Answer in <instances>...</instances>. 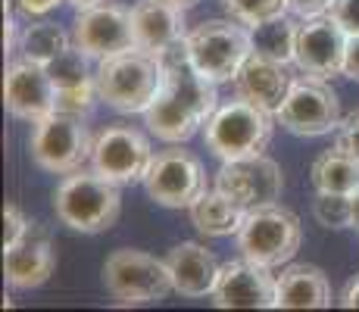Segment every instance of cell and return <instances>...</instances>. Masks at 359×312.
<instances>
[{"label": "cell", "instance_id": "cell-8", "mask_svg": "<svg viewBox=\"0 0 359 312\" xmlns=\"http://www.w3.org/2000/svg\"><path fill=\"white\" fill-rule=\"evenodd\" d=\"M275 119L297 137H322L341 125V100L325 79L303 72L300 79H294Z\"/></svg>", "mask_w": 359, "mask_h": 312}, {"label": "cell", "instance_id": "cell-4", "mask_svg": "<svg viewBox=\"0 0 359 312\" xmlns=\"http://www.w3.org/2000/svg\"><path fill=\"white\" fill-rule=\"evenodd\" d=\"M184 44H188V57L197 66V72H203L216 85L238 79L241 66L253 53L250 29H244V22L238 19L200 22L194 32H188Z\"/></svg>", "mask_w": 359, "mask_h": 312}, {"label": "cell", "instance_id": "cell-35", "mask_svg": "<svg viewBox=\"0 0 359 312\" xmlns=\"http://www.w3.org/2000/svg\"><path fill=\"white\" fill-rule=\"evenodd\" d=\"M57 4H63V0H16L19 13L22 16H47L50 10H57Z\"/></svg>", "mask_w": 359, "mask_h": 312}, {"label": "cell", "instance_id": "cell-27", "mask_svg": "<svg viewBox=\"0 0 359 312\" xmlns=\"http://www.w3.org/2000/svg\"><path fill=\"white\" fill-rule=\"evenodd\" d=\"M313 216L325 228H353V216H350V194H331L319 191L313 200Z\"/></svg>", "mask_w": 359, "mask_h": 312}, {"label": "cell", "instance_id": "cell-36", "mask_svg": "<svg viewBox=\"0 0 359 312\" xmlns=\"http://www.w3.org/2000/svg\"><path fill=\"white\" fill-rule=\"evenodd\" d=\"M16 44H19V38H16V25H13V4L4 0V47H6V53H13Z\"/></svg>", "mask_w": 359, "mask_h": 312}, {"label": "cell", "instance_id": "cell-1", "mask_svg": "<svg viewBox=\"0 0 359 312\" xmlns=\"http://www.w3.org/2000/svg\"><path fill=\"white\" fill-rule=\"evenodd\" d=\"M97 94L116 113H144L163 88V62L156 53L131 47L97 62Z\"/></svg>", "mask_w": 359, "mask_h": 312}, {"label": "cell", "instance_id": "cell-30", "mask_svg": "<svg viewBox=\"0 0 359 312\" xmlns=\"http://www.w3.org/2000/svg\"><path fill=\"white\" fill-rule=\"evenodd\" d=\"M29 234H32V222L22 216V210H19V206L6 203V210H4V250L22 244Z\"/></svg>", "mask_w": 359, "mask_h": 312}, {"label": "cell", "instance_id": "cell-21", "mask_svg": "<svg viewBox=\"0 0 359 312\" xmlns=\"http://www.w3.org/2000/svg\"><path fill=\"white\" fill-rule=\"evenodd\" d=\"M331 284L319 266L294 262L278 275L275 309H328Z\"/></svg>", "mask_w": 359, "mask_h": 312}, {"label": "cell", "instance_id": "cell-38", "mask_svg": "<svg viewBox=\"0 0 359 312\" xmlns=\"http://www.w3.org/2000/svg\"><path fill=\"white\" fill-rule=\"evenodd\" d=\"M350 216H353V228H359V187L350 194Z\"/></svg>", "mask_w": 359, "mask_h": 312}, {"label": "cell", "instance_id": "cell-19", "mask_svg": "<svg viewBox=\"0 0 359 312\" xmlns=\"http://www.w3.org/2000/svg\"><path fill=\"white\" fill-rule=\"evenodd\" d=\"M53 269H57V253H53L47 234H38V238L29 234L22 244L10 247L4 256L6 284L16 290H32V287L47 284Z\"/></svg>", "mask_w": 359, "mask_h": 312}, {"label": "cell", "instance_id": "cell-20", "mask_svg": "<svg viewBox=\"0 0 359 312\" xmlns=\"http://www.w3.org/2000/svg\"><path fill=\"white\" fill-rule=\"evenodd\" d=\"M144 125H147L150 135H156L165 144H184L197 135L200 125H206L200 119V113L194 107L182 100L172 88H160L156 100L144 109Z\"/></svg>", "mask_w": 359, "mask_h": 312}, {"label": "cell", "instance_id": "cell-26", "mask_svg": "<svg viewBox=\"0 0 359 312\" xmlns=\"http://www.w3.org/2000/svg\"><path fill=\"white\" fill-rule=\"evenodd\" d=\"M47 72H50V79L57 88L88 85V81H94V75H97V72H91V57L75 44H69L66 50L47 66Z\"/></svg>", "mask_w": 359, "mask_h": 312}, {"label": "cell", "instance_id": "cell-9", "mask_svg": "<svg viewBox=\"0 0 359 312\" xmlns=\"http://www.w3.org/2000/svg\"><path fill=\"white\" fill-rule=\"evenodd\" d=\"M154 163L150 141L131 125H107L91 147V169L116 184H137Z\"/></svg>", "mask_w": 359, "mask_h": 312}, {"label": "cell", "instance_id": "cell-33", "mask_svg": "<svg viewBox=\"0 0 359 312\" xmlns=\"http://www.w3.org/2000/svg\"><path fill=\"white\" fill-rule=\"evenodd\" d=\"M331 10V0H287V13L297 19H309V16H322Z\"/></svg>", "mask_w": 359, "mask_h": 312}, {"label": "cell", "instance_id": "cell-25", "mask_svg": "<svg viewBox=\"0 0 359 312\" xmlns=\"http://www.w3.org/2000/svg\"><path fill=\"white\" fill-rule=\"evenodd\" d=\"M66 47H69V34L60 29V25L44 22V19L25 25L22 34H19V50H22V57L32 62H41V66H50Z\"/></svg>", "mask_w": 359, "mask_h": 312}, {"label": "cell", "instance_id": "cell-34", "mask_svg": "<svg viewBox=\"0 0 359 312\" xmlns=\"http://www.w3.org/2000/svg\"><path fill=\"white\" fill-rule=\"evenodd\" d=\"M344 75L359 81V34L347 38V53H344Z\"/></svg>", "mask_w": 359, "mask_h": 312}, {"label": "cell", "instance_id": "cell-37", "mask_svg": "<svg viewBox=\"0 0 359 312\" xmlns=\"http://www.w3.org/2000/svg\"><path fill=\"white\" fill-rule=\"evenodd\" d=\"M341 306L344 309H359V275L350 278L347 290H344V297H341Z\"/></svg>", "mask_w": 359, "mask_h": 312}, {"label": "cell", "instance_id": "cell-39", "mask_svg": "<svg viewBox=\"0 0 359 312\" xmlns=\"http://www.w3.org/2000/svg\"><path fill=\"white\" fill-rule=\"evenodd\" d=\"M165 4L178 6V10H191V6H197V0H165Z\"/></svg>", "mask_w": 359, "mask_h": 312}, {"label": "cell", "instance_id": "cell-18", "mask_svg": "<svg viewBox=\"0 0 359 312\" xmlns=\"http://www.w3.org/2000/svg\"><path fill=\"white\" fill-rule=\"evenodd\" d=\"M165 266L172 272V284L175 294L182 297H210L219 278V259L212 256V250H206L197 240H182L169 250Z\"/></svg>", "mask_w": 359, "mask_h": 312}, {"label": "cell", "instance_id": "cell-12", "mask_svg": "<svg viewBox=\"0 0 359 312\" xmlns=\"http://www.w3.org/2000/svg\"><path fill=\"white\" fill-rule=\"evenodd\" d=\"M72 44L81 47L91 60H107L135 47V29H131V10L119 4H91L79 10L72 22Z\"/></svg>", "mask_w": 359, "mask_h": 312}, {"label": "cell", "instance_id": "cell-2", "mask_svg": "<svg viewBox=\"0 0 359 312\" xmlns=\"http://www.w3.org/2000/svg\"><path fill=\"white\" fill-rule=\"evenodd\" d=\"M57 219L81 234H100L116 225L122 212L119 184L103 178L100 172H75L53 194Z\"/></svg>", "mask_w": 359, "mask_h": 312}, {"label": "cell", "instance_id": "cell-10", "mask_svg": "<svg viewBox=\"0 0 359 312\" xmlns=\"http://www.w3.org/2000/svg\"><path fill=\"white\" fill-rule=\"evenodd\" d=\"M144 191L160 206L191 210V203L206 191V172L194 154L172 147L154 156L147 178H144Z\"/></svg>", "mask_w": 359, "mask_h": 312}, {"label": "cell", "instance_id": "cell-3", "mask_svg": "<svg viewBox=\"0 0 359 312\" xmlns=\"http://www.w3.org/2000/svg\"><path fill=\"white\" fill-rule=\"evenodd\" d=\"M272 116L269 109L257 107V103L244 100H229L219 103L212 119L203 125L206 128V144L219 159H241V156H257L269 147L272 141Z\"/></svg>", "mask_w": 359, "mask_h": 312}, {"label": "cell", "instance_id": "cell-28", "mask_svg": "<svg viewBox=\"0 0 359 312\" xmlns=\"http://www.w3.org/2000/svg\"><path fill=\"white\" fill-rule=\"evenodd\" d=\"M222 4L231 13V19L244 25H257L287 13V0H222Z\"/></svg>", "mask_w": 359, "mask_h": 312}, {"label": "cell", "instance_id": "cell-17", "mask_svg": "<svg viewBox=\"0 0 359 312\" xmlns=\"http://www.w3.org/2000/svg\"><path fill=\"white\" fill-rule=\"evenodd\" d=\"M291 85H294V79L287 72V62L269 60L262 53H250L247 62L241 66L238 79H234L238 97L257 103V107L269 109V113H278L287 91H291Z\"/></svg>", "mask_w": 359, "mask_h": 312}, {"label": "cell", "instance_id": "cell-31", "mask_svg": "<svg viewBox=\"0 0 359 312\" xmlns=\"http://www.w3.org/2000/svg\"><path fill=\"white\" fill-rule=\"evenodd\" d=\"M328 16L347 34H359V0H331Z\"/></svg>", "mask_w": 359, "mask_h": 312}, {"label": "cell", "instance_id": "cell-7", "mask_svg": "<svg viewBox=\"0 0 359 312\" xmlns=\"http://www.w3.org/2000/svg\"><path fill=\"white\" fill-rule=\"evenodd\" d=\"M91 135L81 116L60 113L53 109L50 116H44L41 122H34L32 131V159L44 172L53 175H69L79 172L85 159H91Z\"/></svg>", "mask_w": 359, "mask_h": 312}, {"label": "cell", "instance_id": "cell-24", "mask_svg": "<svg viewBox=\"0 0 359 312\" xmlns=\"http://www.w3.org/2000/svg\"><path fill=\"white\" fill-rule=\"evenodd\" d=\"M313 184L316 191L353 194L359 187V159L337 147L328 150L313 163Z\"/></svg>", "mask_w": 359, "mask_h": 312}, {"label": "cell", "instance_id": "cell-29", "mask_svg": "<svg viewBox=\"0 0 359 312\" xmlns=\"http://www.w3.org/2000/svg\"><path fill=\"white\" fill-rule=\"evenodd\" d=\"M97 100H100L97 81L75 85V88H57V109L60 113H72V116H81V119H85Z\"/></svg>", "mask_w": 359, "mask_h": 312}, {"label": "cell", "instance_id": "cell-22", "mask_svg": "<svg viewBox=\"0 0 359 312\" xmlns=\"http://www.w3.org/2000/svg\"><path fill=\"white\" fill-rule=\"evenodd\" d=\"M247 212L234 203L231 197H225L222 191H203L200 197L191 203V222L200 234L206 238H229V234H238L241 225H244Z\"/></svg>", "mask_w": 359, "mask_h": 312}, {"label": "cell", "instance_id": "cell-14", "mask_svg": "<svg viewBox=\"0 0 359 312\" xmlns=\"http://www.w3.org/2000/svg\"><path fill=\"white\" fill-rule=\"evenodd\" d=\"M350 34L328 16H309L300 22L297 32V53L294 62L300 72L316 75V79H334L344 75V53H347Z\"/></svg>", "mask_w": 359, "mask_h": 312}, {"label": "cell", "instance_id": "cell-16", "mask_svg": "<svg viewBox=\"0 0 359 312\" xmlns=\"http://www.w3.org/2000/svg\"><path fill=\"white\" fill-rule=\"evenodd\" d=\"M131 29H135V47L156 53V57L188 38L184 10L165 0H137L131 6Z\"/></svg>", "mask_w": 359, "mask_h": 312}, {"label": "cell", "instance_id": "cell-5", "mask_svg": "<svg viewBox=\"0 0 359 312\" xmlns=\"http://www.w3.org/2000/svg\"><path fill=\"white\" fill-rule=\"evenodd\" d=\"M103 284L126 306H150L175 290L165 259L144 250H116L103 262Z\"/></svg>", "mask_w": 359, "mask_h": 312}, {"label": "cell", "instance_id": "cell-40", "mask_svg": "<svg viewBox=\"0 0 359 312\" xmlns=\"http://www.w3.org/2000/svg\"><path fill=\"white\" fill-rule=\"evenodd\" d=\"M63 4H72L75 10H85V6H91V4H100V0H63Z\"/></svg>", "mask_w": 359, "mask_h": 312}, {"label": "cell", "instance_id": "cell-23", "mask_svg": "<svg viewBox=\"0 0 359 312\" xmlns=\"http://www.w3.org/2000/svg\"><path fill=\"white\" fill-rule=\"evenodd\" d=\"M297 32H300V22L291 19L287 13H281V16H275V19H266V22L250 25L253 53H262V57L278 60V62H294Z\"/></svg>", "mask_w": 359, "mask_h": 312}, {"label": "cell", "instance_id": "cell-6", "mask_svg": "<svg viewBox=\"0 0 359 312\" xmlns=\"http://www.w3.org/2000/svg\"><path fill=\"white\" fill-rule=\"evenodd\" d=\"M300 240H303L300 219L278 203L250 210L238 231L241 256L269 269L281 266V262H291L294 253L300 250Z\"/></svg>", "mask_w": 359, "mask_h": 312}, {"label": "cell", "instance_id": "cell-15", "mask_svg": "<svg viewBox=\"0 0 359 312\" xmlns=\"http://www.w3.org/2000/svg\"><path fill=\"white\" fill-rule=\"evenodd\" d=\"M4 103L10 116L22 122H41L57 109V85H53L47 66L32 60H19L6 66L4 79Z\"/></svg>", "mask_w": 359, "mask_h": 312}, {"label": "cell", "instance_id": "cell-13", "mask_svg": "<svg viewBox=\"0 0 359 312\" xmlns=\"http://www.w3.org/2000/svg\"><path fill=\"white\" fill-rule=\"evenodd\" d=\"M278 278L269 275V266L247 259H231L219 269L216 287H212V306L219 309H275Z\"/></svg>", "mask_w": 359, "mask_h": 312}, {"label": "cell", "instance_id": "cell-32", "mask_svg": "<svg viewBox=\"0 0 359 312\" xmlns=\"http://www.w3.org/2000/svg\"><path fill=\"white\" fill-rule=\"evenodd\" d=\"M334 147L359 159V113L347 116V119L337 125V144Z\"/></svg>", "mask_w": 359, "mask_h": 312}, {"label": "cell", "instance_id": "cell-11", "mask_svg": "<svg viewBox=\"0 0 359 312\" xmlns=\"http://www.w3.org/2000/svg\"><path fill=\"white\" fill-rule=\"evenodd\" d=\"M216 187L231 197L244 212L259 210V206H272L285 191V175L281 165L266 154L257 156H241L225 159L222 169L216 172Z\"/></svg>", "mask_w": 359, "mask_h": 312}]
</instances>
